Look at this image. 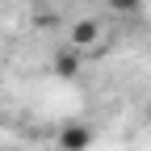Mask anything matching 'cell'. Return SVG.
Returning <instances> with one entry per match:
<instances>
[{
	"mask_svg": "<svg viewBox=\"0 0 151 151\" xmlns=\"http://www.w3.org/2000/svg\"><path fill=\"white\" fill-rule=\"evenodd\" d=\"M147 122H151V105H147Z\"/></svg>",
	"mask_w": 151,
	"mask_h": 151,
	"instance_id": "obj_3",
	"label": "cell"
},
{
	"mask_svg": "<svg viewBox=\"0 0 151 151\" xmlns=\"http://www.w3.org/2000/svg\"><path fill=\"white\" fill-rule=\"evenodd\" d=\"M92 34H97V25H76V42H92Z\"/></svg>",
	"mask_w": 151,
	"mask_h": 151,
	"instance_id": "obj_2",
	"label": "cell"
},
{
	"mask_svg": "<svg viewBox=\"0 0 151 151\" xmlns=\"http://www.w3.org/2000/svg\"><path fill=\"white\" fill-rule=\"evenodd\" d=\"M88 143H92V130L88 126H67L59 134V147L63 151H88Z\"/></svg>",
	"mask_w": 151,
	"mask_h": 151,
	"instance_id": "obj_1",
	"label": "cell"
}]
</instances>
